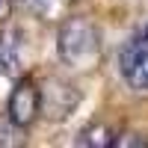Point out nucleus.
Segmentation results:
<instances>
[{"mask_svg": "<svg viewBox=\"0 0 148 148\" xmlns=\"http://www.w3.org/2000/svg\"><path fill=\"white\" fill-rule=\"evenodd\" d=\"M6 116H9V125H15V127H30L39 119V86L33 80L15 83V89L9 95Z\"/></svg>", "mask_w": 148, "mask_h": 148, "instance_id": "obj_4", "label": "nucleus"}, {"mask_svg": "<svg viewBox=\"0 0 148 148\" xmlns=\"http://www.w3.org/2000/svg\"><path fill=\"white\" fill-rule=\"evenodd\" d=\"M77 145H86V148H110V145H116V130L110 125L95 121V125H89V127L80 130Z\"/></svg>", "mask_w": 148, "mask_h": 148, "instance_id": "obj_5", "label": "nucleus"}, {"mask_svg": "<svg viewBox=\"0 0 148 148\" xmlns=\"http://www.w3.org/2000/svg\"><path fill=\"white\" fill-rule=\"evenodd\" d=\"M51 3L53 0H15V6L30 12V15H47V12H51Z\"/></svg>", "mask_w": 148, "mask_h": 148, "instance_id": "obj_7", "label": "nucleus"}, {"mask_svg": "<svg viewBox=\"0 0 148 148\" xmlns=\"http://www.w3.org/2000/svg\"><path fill=\"white\" fill-rule=\"evenodd\" d=\"M133 39H142V42H148V21L142 24V27H139V33L136 36H133Z\"/></svg>", "mask_w": 148, "mask_h": 148, "instance_id": "obj_8", "label": "nucleus"}, {"mask_svg": "<svg viewBox=\"0 0 148 148\" xmlns=\"http://www.w3.org/2000/svg\"><path fill=\"white\" fill-rule=\"evenodd\" d=\"M0 62H3L6 74H15L18 71V53H15V45H12V36L0 42Z\"/></svg>", "mask_w": 148, "mask_h": 148, "instance_id": "obj_6", "label": "nucleus"}, {"mask_svg": "<svg viewBox=\"0 0 148 148\" xmlns=\"http://www.w3.org/2000/svg\"><path fill=\"white\" fill-rule=\"evenodd\" d=\"M80 107V89L62 77H45L39 86V116L47 121H65Z\"/></svg>", "mask_w": 148, "mask_h": 148, "instance_id": "obj_2", "label": "nucleus"}, {"mask_svg": "<svg viewBox=\"0 0 148 148\" xmlns=\"http://www.w3.org/2000/svg\"><path fill=\"white\" fill-rule=\"evenodd\" d=\"M56 53L71 68H89L101 56V33L89 18H68L56 33Z\"/></svg>", "mask_w": 148, "mask_h": 148, "instance_id": "obj_1", "label": "nucleus"}, {"mask_svg": "<svg viewBox=\"0 0 148 148\" xmlns=\"http://www.w3.org/2000/svg\"><path fill=\"white\" fill-rule=\"evenodd\" d=\"M119 71L133 92H148V42L130 36L119 53Z\"/></svg>", "mask_w": 148, "mask_h": 148, "instance_id": "obj_3", "label": "nucleus"}]
</instances>
